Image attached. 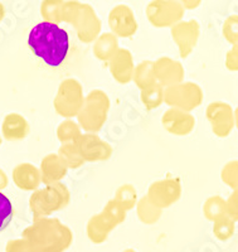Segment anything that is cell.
Masks as SVG:
<instances>
[{
    "instance_id": "obj_1",
    "label": "cell",
    "mask_w": 238,
    "mask_h": 252,
    "mask_svg": "<svg viewBox=\"0 0 238 252\" xmlns=\"http://www.w3.org/2000/svg\"><path fill=\"white\" fill-rule=\"evenodd\" d=\"M28 46L46 64L60 67L68 53V33L57 24L42 22L33 27L29 33Z\"/></svg>"
},
{
    "instance_id": "obj_2",
    "label": "cell",
    "mask_w": 238,
    "mask_h": 252,
    "mask_svg": "<svg viewBox=\"0 0 238 252\" xmlns=\"http://www.w3.org/2000/svg\"><path fill=\"white\" fill-rule=\"evenodd\" d=\"M14 217V208L9 198L0 192V232L9 226Z\"/></svg>"
},
{
    "instance_id": "obj_3",
    "label": "cell",
    "mask_w": 238,
    "mask_h": 252,
    "mask_svg": "<svg viewBox=\"0 0 238 252\" xmlns=\"http://www.w3.org/2000/svg\"><path fill=\"white\" fill-rule=\"evenodd\" d=\"M228 37L231 39H236L238 38V18L237 19H232L230 20V23H228Z\"/></svg>"
},
{
    "instance_id": "obj_4",
    "label": "cell",
    "mask_w": 238,
    "mask_h": 252,
    "mask_svg": "<svg viewBox=\"0 0 238 252\" xmlns=\"http://www.w3.org/2000/svg\"><path fill=\"white\" fill-rule=\"evenodd\" d=\"M230 178H231V183H236V182H238V166H233V168H231Z\"/></svg>"
},
{
    "instance_id": "obj_5",
    "label": "cell",
    "mask_w": 238,
    "mask_h": 252,
    "mask_svg": "<svg viewBox=\"0 0 238 252\" xmlns=\"http://www.w3.org/2000/svg\"><path fill=\"white\" fill-rule=\"evenodd\" d=\"M231 212H232L233 216H237L238 217V195L233 198L232 204H231Z\"/></svg>"
},
{
    "instance_id": "obj_6",
    "label": "cell",
    "mask_w": 238,
    "mask_h": 252,
    "mask_svg": "<svg viewBox=\"0 0 238 252\" xmlns=\"http://www.w3.org/2000/svg\"><path fill=\"white\" fill-rule=\"evenodd\" d=\"M231 66H238V48L235 55L231 56Z\"/></svg>"
}]
</instances>
